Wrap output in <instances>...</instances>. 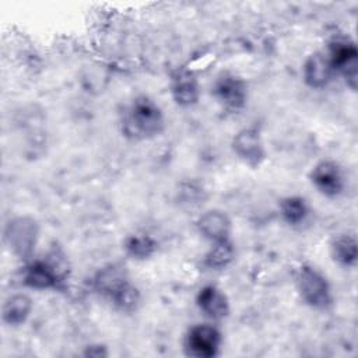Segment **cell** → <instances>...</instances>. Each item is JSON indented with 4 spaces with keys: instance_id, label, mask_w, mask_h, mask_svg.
<instances>
[{
    "instance_id": "obj_12",
    "label": "cell",
    "mask_w": 358,
    "mask_h": 358,
    "mask_svg": "<svg viewBox=\"0 0 358 358\" xmlns=\"http://www.w3.org/2000/svg\"><path fill=\"white\" fill-rule=\"evenodd\" d=\"M199 309L211 319H222L229 312V303L224 292L214 285H206L197 295Z\"/></svg>"
},
{
    "instance_id": "obj_8",
    "label": "cell",
    "mask_w": 358,
    "mask_h": 358,
    "mask_svg": "<svg viewBox=\"0 0 358 358\" xmlns=\"http://www.w3.org/2000/svg\"><path fill=\"white\" fill-rule=\"evenodd\" d=\"M234 151L236 155L250 166H259L264 159V148L260 134L256 129L249 127L241 130L234 137Z\"/></svg>"
},
{
    "instance_id": "obj_6",
    "label": "cell",
    "mask_w": 358,
    "mask_h": 358,
    "mask_svg": "<svg viewBox=\"0 0 358 358\" xmlns=\"http://www.w3.org/2000/svg\"><path fill=\"white\" fill-rule=\"evenodd\" d=\"M221 345V333L208 324H199L189 330L185 341L187 355L196 358H211L218 354Z\"/></svg>"
},
{
    "instance_id": "obj_16",
    "label": "cell",
    "mask_w": 358,
    "mask_h": 358,
    "mask_svg": "<svg viewBox=\"0 0 358 358\" xmlns=\"http://www.w3.org/2000/svg\"><path fill=\"white\" fill-rule=\"evenodd\" d=\"M331 255L343 266H354L357 262V241L351 235H340L331 243Z\"/></svg>"
},
{
    "instance_id": "obj_15",
    "label": "cell",
    "mask_w": 358,
    "mask_h": 358,
    "mask_svg": "<svg viewBox=\"0 0 358 358\" xmlns=\"http://www.w3.org/2000/svg\"><path fill=\"white\" fill-rule=\"evenodd\" d=\"M32 309V301L29 296L17 294L10 296L6 303L3 305V320L7 324H21L27 320Z\"/></svg>"
},
{
    "instance_id": "obj_5",
    "label": "cell",
    "mask_w": 358,
    "mask_h": 358,
    "mask_svg": "<svg viewBox=\"0 0 358 358\" xmlns=\"http://www.w3.org/2000/svg\"><path fill=\"white\" fill-rule=\"evenodd\" d=\"M4 238L10 249L20 257L31 256L36 239L38 225L29 217H18L7 224Z\"/></svg>"
},
{
    "instance_id": "obj_4",
    "label": "cell",
    "mask_w": 358,
    "mask_h": 358,
    "mask_svg": "<svg viewBox=\"0 0 358 358\" xmlns=\"http://www.w3.org/2000/svg\"><path fill=\"white\" fill-rule=\"evenodd\" d=\"M327 56L333 70L343 74L347 84L355 90L358 77V52L355 43L348 38H336L330 43Z\"/></svg>"
},
{
    "instance_id": "obj_7",
    "label": "cell",
    "mask_w": 358,
    "mask_h": 358,
    "mask_svg": "<svg viewBox=\"0 0 358 358\" xmlns=\"http://www.w3.org/2000/svg\"><path fill=\"white\" fill-rule=\"evenodd\" d=\"M22 278L25 285L31 288L49 289L57 288L60 285V282L63 281V274L57 268V264L55 266L50 262L38 260L27 266Z\"/></svg>"
},
{
    "instance_id": "obj_13",
    "label": "cell",
    "mask_w": 358,
    "mask_h": 358,
    "mask_svg": "<svg viewBox=\"0 0 358 358\" xmlns=\"http://www.w3.org/2000/svg\"><path fill=\"white\" fill-rule=\"evenodd\" d=\"M199 231L213 242L227 241L231 232V221L222 211L210 210L197 221Z\"/></svg>"
},
{
    "instance_id": "obj_17",
    "label": "cell",
    "mask_w": 358,
    "mask_h": 358,
    "mask_svg": "<svg viewBox=\"0 0 358 358\" xmlns=\"http://www.w3.org/2000/svg\"><path fill=\"white\" fill-rule=\"evenodd\" d=\"M232 259H234V248H232V243L227 239L221 242H214V246L206 255L204 264L208 268L221 270V268H225L232 262Z\"/></svg>"
},
{
    "instance_id": "obj_14",
    "label": "cell",
    "mask_w": 358,
    "mask_h": 358,
    "mask_svg": "<svg viewBox=\"0 0 358 358\" xmlns=\"http://www.w3.org/2000/svg\"><path fill=\"white\" fill-rule=\"evenodd\" d=\"M199 84L196 77L186 70L178 71L172 78V95L178 105L190 106L199 99Z\"/></svg>"
},
{
    "instance_id": "obj_10",
    "label": "cell",
    "mask_w": 358,
    "mask_h": 358,
    "mask_svg": "<svg viewBox=\"0 0 358 358\" xmlns=\"http://www.w3.org/2000/svg\"><path fill=\"white\" fill-rule=\"evenodd\" d=\"M214 92L225 106L232 109L242 108L246 101L245 83L232 74L221 76L215 83Z\"/></svg>"
},
{
    "instance_id": "obj_19",
    "label": "cell",
    "mask_w": 358,
    "mask_h": 358,
    "mask_svg": "<svg viewBox=\"0 0 358 358\" xmlns=\"http://www.w3.org/2000/svg\"><path fill=\"white\" fill-rule=\"evenodd\" d=\"M126 250L136 259H147L155 250V242L148 235H131L126 241Z\"/></svg>"
},
{
    "instance_id": "obj_2",
    "label": "cell",
    "mask_w": 358,
    "mask_h": 358,
    "mask_svg": "<svg viewBox=\"0 0 358 358\" xmlns=\"http://www.w3.org/2000/svg\"><path fill=\"white\" fill-rule=\"evenodd\" d=\"M95 288L123 310H131L138 303V291L127 281L120 267L110 266L95 277Z\"/></svg>"
},
{
    "instance_id": "obj_11",
    "label": "cell",
    "mask_w": 358,
    "mask_h": 358,
    "mask_svg": "<svg viewBox=\"0 0 358 358\" xmlns=\"http://www.w3.org/2000/svg\"><path fill=\"white\" fill-rule=\"evenodd\" d=\"M333 73L334 70L329 56L320 52L310 55L303 66V78L312 88L326 87L331 80Z\"/></svg>"
},
{
    "instance_id": "obj_3",
    "label": "cell",
    "mask_w": 358,
    "mask_h": 358,
    "mask_svg": "<svg viewBox=\"0 0 358 358\" xmlns=\"http://www.w3.org/2000/svg\"><path fill=\"white\" fill-rule=\"evenodd\" d=\"M296 287L302 299L316 309H324L331 303V292L326 277L315 267L303 266L296 274Z\"/></svg>"
},
{
    "instance_id": "obj_1",
    "label": "cell",
    "mask_w": 358,
    "mask_h": 358,
    "mask_svg": "<svg viewBox=\"0 0 358 358\" xmlns=\"http://www.w3.org/2000/svg\"><path fill=\"white\" fill-rule=\"evenodd\" d=\"M164 127V116L158 105L147 96L136 98L123 116V131L131 138H148Z\"/></svg>"
},
{
    "instance_id": "obj_18",
    "label": "cell",
    "mask_w": 358,
    "mask_h": 358,
    "mask_svg": "<svg viewBox=\"0 0 358 358\" xmlns=\"http://www.w3.org/2000/svg\"><path fill=\"white\" fill-rule=\"evenodd\" d=\"M280 211L282 218L291 225L301 224L308 215V207L305 200L296 196L284 199L280 204Z\"/></svg>"
},
{
    "instance_id": "obj_9",
    "label": "cell",
    "mask_w": 358,
    "mask_h": 358,
    "mask_svg": "<svg viewBox=\"0 0 358 358\" xmlns=\"http://www.w3.org/2000/svg\"><path fill=\"white\" fill-rule=\"evenodd\" d=\"M310 179L315 187L326 196H337L344 186L340 168L330 161L319 162L310 172Z\"/></svg>"
}]
</instances>
